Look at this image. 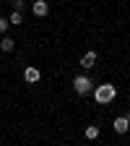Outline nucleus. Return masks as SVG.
<instances>
[{
    "mask_svg": "<svg viewBox=\"0 0 130 146\" xmlns=\"http://www.w3.org/2000/svg\"><path fill=\"white\" fill-rule=\"evenodd\" d=\"M115 97H117V89H115L112 84H102V86L94 89V99H96L99 104H112Z\"/></svg>",
    "mask_w": 130,
    "mask_h": 146,
    "instance_id": "nucleus-1",
    "label": "nucleus"
},
{
    "mask_svg": "<svg viewBox=\"0 0 130 146\" xmlns=\"http://www.w3.org/2000/svg\"><path fill=\"white\" fill-rule=\"evenodd\" d=\"M73 89H76V94L86 97L88 91L94 89V84H91V78H88V76H76V78H73Z\"/></svg>",
    "mask_w": 130,
    "mask_h": 146,
    "instance_id": "nucleus-2",
    "label": "nucleus"
},
{
    "mask_svg": "<svg viewBox=\"0 0 130 146\" xmlns=\"http://www.w3.org/2000/svg\"><path fill=\"white\" fill-rule=\"evenodd\" d=\"M96 60H99V55H96L94 50H88L83 58H81V68H86V70H88V68H94V65H96Z\"/></svg>",
    "mask_w": 130,
    "mask_h": 146,
    "instance_id": "nucleus-3",
    "label": "nucleus"
},
{
    "mask_svg": "<svg viewBox=\"0 0 130 146\" xmlns=\"http://www.w3.org/2000/svg\"><path fill=\"white\" fill-rule=\"evenodd\" d=\"M31 13H34V16H39V18L47 16V13H49V3H47V0H36V3L31 5Z\"/></svg>",
    "mask_w": 130,
    "mask_h": 146,
    "instance_id": "nucleus-4",
    "label": "nucleus"
},
{
    "mask_svg": "<svg viewBox=\"0 0 130 146\" xmlns=\"http://www.w3.org/2000/svg\"><path fill=\"white\" fill-rule=\"evenodd\" d=\"M24 78L29 81V84H36L42 78V73H39V68H34V65H26V70H24Z\"/></svg>",
    "mask_w": 130,
    "mask_h": 146,
    "instance_id": "nucleus-5",
    "label": "nucleus"
},
{
    "mask_svg": "<svg viewBox=\"0 0 130 146\" xmlns=\"http://www.w3.org/2000/svg\"><path fill=\"white\" fill-rule=\"evenodd\" d=\"M112 128H115L117 133H127V128H130V120H127V115H122V117H115Z\"/></svg>",
    "mask_w": 130,
    "mask_h": 146,
    "instance_id": "nucleus-6",
    "label": "nucleus"
},
{
    "mask_svg": "<svg viewBox=\"0 0 130 146\" xmlns=\"http://www.w3.org/2000/svg\"><path fill=\"white\" fill-rule=\"evenodd\" d=\"M13 47H16V42L11 39V36H5V34H3V39H0V50H3V52H11Z\"/></svg>",
    "mask_w": 130,
    "mask_h": 146,
    "instance_id": "nucleus-7",
    "label": "nucleus"
},
{
    "mask_svg": "<svg viewBox=\"0 0 130 146\" xmlns=\"http://www.w3.org/2000/svg\"><path fill=\"white\" fill-rule=\"evenodd\" d=\"M86 138H88V141H96V138H99V128H96V125H88V128H86Z\"/></svg>",
    "mask_w": 130,
    "mask_h": 146,
    "instance_id": "nucleus-8",
    "label": "nucleus"
},
{
    "mask_svg": "<svg viewBox=\"0 0 130 146\" xmlns=\"http://www.w3.org/2000/svg\"><path fill=\"white\" fill-rule=\"evenodd\" d=\"M8 21H11V26H16V24H21V21H24V16H21V11H13Z\"/></svg>",
    "mask_w": 130,
    "mask_h": 146,
    "instance_id": "nucleus-9",
    "label": "nucleus"
},
{
    "mask_svg": "<svg viewBox=\"0 0 130 146\" xmlns=\"http://www.w3.org/2000/svg\"><path fill=\"white\" fill-rule=\"evenodd\" d=\"M8 26H11V21H8V18H3V16H0V34H5V31H8Z\"/></svg>",
    "mask_w": 130,
    "mask_h": 146,
    "instance_id": "nucleus-10",
    "label": "nucleus"
},
{
    "mask_svg": "<svg viewBox=\"0 0 130 146\" xmlns=\"http://www.w3.org/2000/svg\"><path fill=\"white\" fill-rule=\"evenodd\" d=\"M21 5H24V0H13V8L16 11H21Z\"/></svg>",
    "mask_w": 130,
    "mask_h": 146,
    "instance_id": "nucleus-11",
    "label": "nucleus"
}]
</instances>
